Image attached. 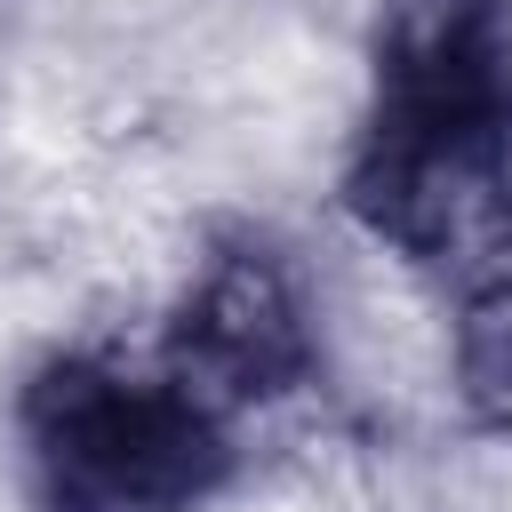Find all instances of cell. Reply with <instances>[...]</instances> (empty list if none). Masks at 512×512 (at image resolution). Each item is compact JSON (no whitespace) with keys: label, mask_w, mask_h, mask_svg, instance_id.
<instances>
[{"label":"cell","mask_w":512,"mask_h":512,"mask_svg":"<svg viewBox=\"0 0 512 512\" xmlns=\"http://www.w3.org/2000/svg\"><path fill=\"white\" fill-rule=\"evenodd\" d=\"M344 208L424 272H512V0H376Z\"/></svg>","instance_id":"1"},{"label":"cell","mask_w":512,"mask_h":512,"mask_svg":"<svg viewBox=\"0 0 512 512\" xmlns=\"http://www.w3.org/2000/svg\"><path fill=\"white\" fill-rule=\"evenodd\" d=\"M32 512H200L240 472V432L168 368L48 352L16 392Z\"/></svg>","instance_id":"2"},{"label":"cell","mask_w":512,"mask_h":512,"mask_svg":"<svg viewBox=\"0 0 512 512\" xmlns=\"http://www.w3.org/2000/svg\"><path fill=\"white\" fill-rule=\"evenodd\" d=\"M160 368L184 376L224 416L280 408V400L312 392L320 368H328V352H320L312 296H304L288 248L264 240V232H248V224L216 232L208 256H200V272H192V288L168 312Z\"/></svg>","instance_id":"3"},{"label":"cell","mask_w":512,"mask_h":512,"mask_svg":"<svg viewBox=\"0 0 512 512\" xmlns=\"http://www.w3.org/2000/svg\"><path fill=\"white\" fill-rule=\"evenodd\" d=\"M456 400L480 432H512V272L464 288L456 312Z\"/></svg>","instance_id":"4"}]
</instances>
